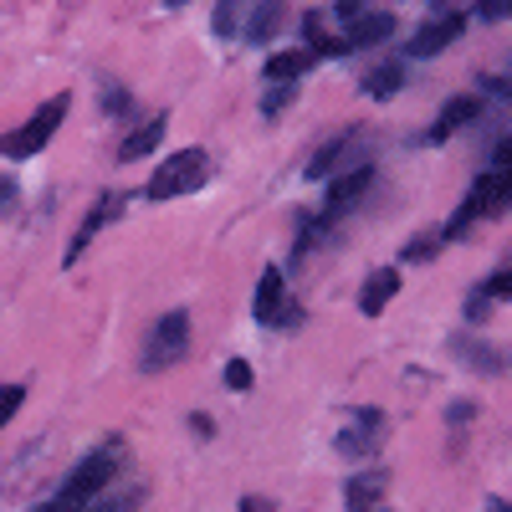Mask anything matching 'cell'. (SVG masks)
Returning <instances> with one entry per match:
<instances>
[{
  "label": "cell",
  "instance_id": "6da1fadb",
  "mask_svg": "<svg viewBox=\"0 0 512 512\" xmlns=\"http://www.w3.org/2000/svg\"><path fill=\"white\" fill-rule=\"evenodd\" d=\"M118 461H123V441H108V446H98L93 456H82V461L72 466V477L62 482V492H57V507H62V512H77V507L98 502V497L113 487Z\"/></svg>",
  "mask_w": 512,
  "mask_h": 512
},
{
  "label": "cell",
  "instance_id": "7a4b0ae2",
  "mask_svg": "<svg viewBox=\"0 0 512 512\" xmlns=\"http://www.w3.org/2000/svg\"><path fill=\"white\" fill-rule=\"evenodd\" d=\"M67 108H72V98H67V93L47 98V103H41V108H36L21 128H11V134H0V154H6V159H31V154H41V149L52 144V134L62 128Z\"/></svg>",
  "mask_w": 512,
  "mask_h": 512
},
{
  "label": "cell",
  "instance_id": "3957f363",
  "mask_svg": "<svg viewBox=\"0 0 512 512\" xmlns=\"http://www.w3.org/2000/svg\"><path fill=\"white\" fill-rule=\"evenodd\" d=\"M210 180V159L205 149H180V154H169L164 164H154V180H149V200H175V195H190Z\"/></svg>",
  "mask_w": 512,
  "mask_h": 512
},
{
  "label": "cell",
  "instance_id": "277c9868",
  "mask_svg": "<svg viewBox=\"0 0 512 512\" xmlns=\"http://www.w3.org/2000/svg\"><path fill=\"white\" fill-rule=\"evenodd\" d=\"M190 349V313H164L154 328H149V344H144V369L149 374H164V369H175Z\"/></svg>",
  "mask_w": 512,
  "mask_h": 512
},
{
  "label": "cell",
  "instance_id": "5b68a950",
  "mask_svg": "<svg viewBox=\"0 0 512 512\" xmlns=\"http://www.w3.org/2000/svg\"><path fill=\"white\" fill-rule=\"evenodd\" d=\"M251 313L256 323H267V328H282V323H297L303 313L292 308V297H287V277L277 267L262 272V282H256V297H251Z\"/></svg>",
  "mask_w": 512,
  "mask_h": 512
},
{
  "label": "cell",
  "instance_id": "8992f818",
  "mask_svg": "<svg viewBox=\"0 0 512 512\" xmlns=\"http://www.w3.org/2000/svg\"><path fill=\"white\" fill-rule=\"evenodd\" d=\"M461 26H466L461 11H431V21L415 26V36L405 41V57H436V52H446L451 41L461 36Z\"/></svg>",
  "mask_w": 512,
  "mask_h": 512
},
{
  "label": "cell",
  "instance_id": "52a82bcc",
  "mask_svg": "<svg viewBox=\"0 0 512 512\" xmlns=\"http://www.w3.org/2000/svg\"><path fill=\"white\" fill-rule=\"evenodd\" d=\"M379 441H384V410H374V405H364V410H354V420L338 431V451L344 456H374L379 451Z\"/></svg>",
  "mask_w": 512,
  "mask_h": 512
},
{
  "label": "cell",
  "instance_id": "ba28073f",
  "mask_svg": "<svg viewBox=\"0 0 512 512\" xmlns=\"http://www.w3.org/2000/svg\"><path fill=\"white\" fill-rule=\"evenodd\" d=\"M369 180H374V164H354V169H344L333 185H328V200H323V221H338V216H349L354 210V200L369 190Z\"/></svg>",
  "mask_w": 512,
  "mask_h": 512
},
{
  "label": "cell",
  "instance_id": "9c48e42d",
  "mask_svg": "<svg viewBox=\"0 0 512 512\" xmlns=\"http://www.w3.org/2000/svg\"><path fill=\"white\" fill-rule=\"evenodd\" d=\"M472 118H482V98L477 93H461V98H451L446 108H441V118L431 123V134H425V144H446L451 134H461Z\"/></svg>",
  "mask_w": 512,
  "mask_h": 512
},
{
  "label": "cell",
  "instance_id": "30bf717a",
  "mask_svg": "<svg viewBox=\"0 0 512 512\" xmlns=\"http://www.w3.org/2000/svg\"><path fill=\"white\" fill-rule=\"evenodd\" d=\"M395 292H400V267H379V272H369L364 287H359V313H364V318H379L384 308L395 303Z\"/></svg>",
  "mask_w": 512,
  "mask_h": 512
},
{
  "label": "cell",
  "instance_id": "8fae6325",
  "mask_svg": "<svg viewBox=\"0 0 512 512\" xmlns=\"http://www.w3.org/2000/svg\"><path fill=\"white\" fill-rule=\"evenodd\" d=\"M395 36V16L390 11H359L344 31L349 41V52H364V47H379V41H390Z\"/></svg>",
  "mask_w": 512,
  "mask_h": 512
},
{
  "label": "cell",
  "instance_id": "7c38bea8",
  "mask_svg": "<svg viewBox=\"0 0 512 512\" xmlns=\"http://www.w3.org/2000/svg\"><path fill=\"white\" fill-rule=\"evenodd\" d=\"M123 205H128V195H103V200L93 205V216H88V221H82V231L72 236V246H67V256H62V262H67V267L77 262V256H82V251H88V241H93V236H98V231H103V226H108V221L118 216V210H123Z\"/></svg>",
  "mask_w": 512,
  "mask_h": 512
},
{
  "label": "cell",
  "instance_id": "4fadbf2b",
  "mask_svg": "<svg viewBox=\"0 0 512 512\" xmlns=\"http://www.w3.org/2000/svg\"><path fill=\"white\" fill-rule=\"evenodd\" d=\"M164 128H169V118L159 113V118H149V123H139L134 134H128L123 144H118V159H144V154H154L159 149V139H164Z\"/></svg>",
  "mask_w": 512,
  "mask_h": 512
},
{
  "label": "cell",
  "instance_id": "5bb4252c",
  "mask_svg": "<svg viewBox=\"0 0 512 512\" xmlns=\"http://www.w3.org/2000/svg\"><path fill=\"white\" fill-rule=\"evenodd\" d=\"M400 88H405V62H384V67H374L364 77V93L369 98H395Z\"/></svg>",
  "mask_w": 512,
  "mask_h": 512
},
{
  "label": "cell",
  "instance_id": "9a60e30c",
  "mask_svg": "<svg viewBox=\"0 0 512 512\" xmlns=\"http://www.w3.org/2000/svg\"><path fill=\"white\" fill-rule=\"evenodd\" d=\"M313 62H318V57H313L308 47H303V52H277V57L267 62V82H297Z\"/></svg>",
  "mask_w": 512,
  "mask_h": 512
},
{
  "label": "cell",
  "instance_id": "2e32d148",
  "mask_svg": "<svg viewBox=\"0 0 512 512\" xmlns=\"http://www.w3.org/2000/svg\"><path fill=\"white\" fill-rule=\"evenodd\" d=\"M246 16H251L246 0H221V6H216V31H221L226 41H241V36H246Z\"/></svg>",
  "mask_w": 512,
  "mask_h": 512
},
{
  "label": "cell",
  "instance_id": "e0dca14e",
  "mask_svg": "<svg viewBox=\"0 0 512 512\" xmlns=\"http://www.w3.org/2000/svg\"><path fill=\"white\" fill-rule=\"evenodd\" d=\"M277 26H282V6H251V16H246V36H241V41H267Z\"/></svg>",
  "mask_w": 512,
  "mask_h": 512
},
{
  "label": "cell",
  "instance_id": "ac0fdd59",
  "mask_svg": "<svg viewBox=\"0 0 512 512\" xmlns=\"http://www.w3.org/2000/svg\"><path fill=\"white\" fill-rule=\"evenodd\" d=\"M379 492H384V472L354 477V482H349V512H369V507L379 502Z\"/></svg>",
  "mask_w": 512,
  "mask_h": 512
},
{
  "label": "cell",
  "instance_id": "d6986e66",
  "mask_svg": "<svg viewBox=\"0 0 512 512\" xmlns=\"http://www.w3.org/2000/svg\"><path fill=\"white\" fill-rule=\"evenodd\" d=\"M497 297H502V303H512V267L482 282V292H477V303H472V313H477L482 303H497Z\"/></svg>",
  "mask_w": 512,
  "mask_h": 512
},
{
  "label": "cell",
  "instance_id": "ffe728a7",
  "mask_svg": "<svg viewBox=\"0 0 512 512\" xmlns=\"http://www.w3.org/2000/svg\"><path fill=\"white\" fill-rule=\"evenodd\" d=\"M139 502H144L139 487H123L118 497H98V502H88V512H134Z\"/></svg>",
  "mask_w": 512,
  "mask_h": 512
},
{
  "label": "cell",
  "instance_id": "44dd1931",
  "mask_svg": "<svg viewBox=\"0 0 512 512\" xmlns=\"http://www.w3.org/2000/svg\"><path fill=\"white\" fill-rule=\"evenodd\" d=\"M487 175H497V180L512 190V134L497 144V154H492V164H487Z\"/></svg>",
  "mask_w": 512,
  "mask_h": 512
},
{
  "label": "cell",
  "instance_id": "7402d4cb",
  "mask_svg": "<svg viewBox=\"0 0 512 512\" xmlns=\"http://www.w3.org/2000/svg\"><path fill=\"white\" fill-rule=\"evenodd\" d=\"M21 400H26V390H21V384H0V431L11 425V415L21 410Z\"/></svg>",
  "mask_w": 512,
  "mask_h": 512
},
{
  "label": "cell",
  "instance_id": "603a6c76",
  "mask_svg": "<svg viewBox=\"0 0 512 512\" xmlns=\"http://www.w3.org/2000/svg\"><path fill=\"white\" fill-rule=\"evenodd\" d=\"M297 98V82H282V88H272L267 98H262V113H277V108H287Z\"/></svg>",
  "mask_w": 512,
  "mask_h": 512
},
{
  "label": "cell",
  "instance_id": "cb8c5ba5",
  "mask_svg": "<svg viewBox=\"0 0 512 512\" xmlns=\"http://www.w3.org/2000/svg\"><path fill=\"white\" fill-rule=\"evenodd\" d=\"M226 384H231V390H251V364L246 359H231L226 364Z\"/></svg>",
  "mask_w": 512,
  "mask_h": 512
},
{
  "label": "cell",
  "instance_id": "d4e9b609",
  "mask_svg": "<svg viewBox=\"0 0 512 512\" xmlns=\"http://www.w3.org/2000/svg\"><path fill=\"white\" fill-rule=\"evenodd\" d=\"M241 512H272V502H267V497H256V492H251V497H241Z\"/></svg>",
  "mask_w": 512,
  "mask_h": 512
},
{
  "label": "cell",
  "instance_id": "484cf974",
  "mask_svg": "<svg viewBox=\"0 0 512 512\" xmlns=\"http://www.w3.org/2000/svg\"><path fill=\"white\" fill-rule=\"evenodd\" d=\"M11 200H16V185H11V180H0V210H6Z\"/></svg>",
  "mask_w": 512,
  "mask_h": 512
},
{
  "label": "cell",
  "instance_id": "4316f807",
  "mask_svg": "<svg viewBox=\"0 0 512 512\" xmlns=\"http://www.w3.org/2000/svg\"><path fill=\"white\" fill-rule=\"evenodd\" d=\"M487 512H512V507L507 502H487Z\"/></svg>",
  "mask_w": 512,
  "mask_h": 512
},
{
  "label": "cell",
  "instance_id": "83f0119b",
  "mask_svg": "<svg viewBox=\"0 0 512 512\" xmlns=\"http://www.w3.org/2000/svg\"><path fill=\"white\" fill-rule=\"evenodd\" d=\"M369 512H390V507H369Z\"/></svg>",
  "mask_w": 512,
  "mask_h": 512
}]
</instances>
